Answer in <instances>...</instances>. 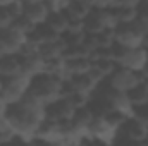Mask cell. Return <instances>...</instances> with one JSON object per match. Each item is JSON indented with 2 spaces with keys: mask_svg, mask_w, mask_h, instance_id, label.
Returning a JSON list of instances; mask_svg holds the SVG:
<instances>
[{
  "mask_svg": "<svg viewBox=\"0 0 148 146\" xmlns=\"http://www.w3.org/2000/svg\"><path fill=\"white\" fill-rule=\"evenodd\" d=\"M145 2H147V3H148V0H145Z\"/></svg>",
  "mask_w": 148,
  "mask_h": 146,
  "instance_id": "32",
  "label": "cell"
},
{
  "mask_svg": "<svg viewBox=\"0 0 148 146\" xmlns=\"http://www.w3.org/2000/svg\"><path fill=\"white\" fill-rule=\"evenodd\" d=\"M21 72L26 74L28 77H35L38 74L45 72V59L38 52L29 55H21Z\"/></svg>",
  "mask_w": 148,
  "mask_h": 146,
  "instance_id": "14",
  "label": "cell"
},
{
  "mask_svg": "<svg viewBox=\"0 0 148 146\" xmlns=\"http://www.w3.org/2000/svg\"><path fill=\"white\" fill-rule=\"evenodd\" d=\"M14 0H0V7H7V5H10Z\"/></svg>",
  "mask_w": 148,
  "mask_h": 146,
  "instance_id": "29",
  "label": "cell"
},
{
  "mask_svg": "<svg viewBox=\"0 0 148 146\" xmlns=\"http://www.w3.org/2000/svg\"><path fill=\"white\" fill-rule=\"evenodd\" d=\"M136 9H138V16H136V19L133 21V24H134L143 35H147L148 33V3L143 0V2H140V5H138Z\"/></svg>",
  "mask_w": 148,
  "mask_h": 146,
  "instance_id": "22",
  "label": "cell"
},
{
  "mask_svg": "<svg viewBox=\"0 0 148 146\" xmlns=\"http://www.w3.org/2000/svg\"><path fill=\"white\" fill-rule=\"evenodd\" d=\"M91 62H93V67L102 74L105 79H107L112 74V71L117 67V64L114 62V59H91Z\"/></svg>",
  "mask_w": 148,
  "mask_h": 146,
  "instance_id": "23",
  "label": "cell"
},
{
  "mask_svg": "<svg viewBox=\"0 0 148 146\" xmlns=\"http://www.w3.org/2000/svg\"><path fill=\"white\" fill-rule=\"evenodd\" d=\"M114 143H131V145H148V126L138 117H127L119 127Z\"/></svg>",
  "mask_w": 148,
  "mask_h": 146,
  "instance_id": "5",
  "label": "cell"
},
{
  "mask_svg": "<svg viewBox=\"0 0 148 146\" xmlns=\"http://www.w3.org/2000/svg\"><path fill=\"white\" fill-rule=\"evenodd\" d=\"M62 89H64V81L60 77L52 76L48 72H41L35 77H31V84H29L28 93H31L40 102L48 105L62 96Z\"/></svg>",
  "mask_w": 148,
  "mask_h": 146,
  "instance_id": "2",
  "label": "cell"
},
{
  "mask_svg": "<svg viewBox=\"0 0 148 146\" xmlns=\"http://www.w3.org/2000/svg\"><path fill=\"white\" fill-rule=\"evenodd\" d=\"M143 46H145V48H148V33L143 36Z\"/></svg>",
  "mask_w": 148,
  "mask_h": 146,
  "instance_id": "30",
  "label": "cell"
},
{
  "mask_svg": "<svg viewBox=\"0 0 148 146\" xmlns=\"http://www.w3.org/2000/svg\"><path fill=\"white\" fill-rule=\"evenodd\" d=\"M12 23H14V16L10 14V10L7 7H0V29L12 26Z\"/></svg>",
  "mask_w": 148,
  "mask_h": 146,
  "instance_id": "24",
  "label": "cell"
},
{
  "mask_svg": "<svg viewBox=\"0 0 148 146\" xmlns=\"http://www.w3.org/2000/svg\"><path fill=\"white\" fill-rule=\"evenodd\" d=\"M21 74V53H9L0 57V76L10 77Z\"/></svg>",
  "mask_w": 148,
  "mask_h": 146,
  "instance_id": "16",
  "label": "cell"
},
{
  "mask_svg": "<svg viewBox=\"0 0 148 146\" xmlns=\"http://www.w3.org/2000/svg\"><path fill=\"white\" fill-rule=\"evenodd\" d=\"M55 35H59V36H62L66 31H67V16H66V12L64 10H60V12H50V16H48V19H47V23H45Z\"/></svg>",
  "mask_w": 148,
  "mask_h": 146,
  "instance_id": "18",
  "label": "cell"
},
{
  "mask_svg": "<svg viewBox=\"0 0 148 146\" xmlns=\"http://www.w3.org/2000/svg\"><path fill=\"white\" fill-rule=\"evenodd\" d=\"M26 41H28V35L14 26L0 29V57L9 53H21Z\"/></svg>",
  "mask_w": 148,
  "mask_h": 146,
  "instance_id": "8",
  "label": "cell"
},
{
  "mask_svg": "<svg viewBox=\"0 0 148 146\" xmlns=\"http://www.w3.org/2000/svg\"><path fill=\"white\" fill-rule=\"evenodd\" d=\"M119 24L112 9H91V12L84 17V31L86 33H102L115 29Z\"/></svg>",
  "mask_w": 148,
  "mask_h": 146,
  "instance_id": "6",
  "label": "cell"
},
{
  "mask_svg": "<svg viewBox=\"0 0 148 146\" xmlns=\"http://www.w3.org/2000/svg\"><path fill=\"white\" fill-rule=\"evenodd\" d=\"M141 79H145V81H148V62H147V65H145V69L141 71Z\"/></svg>",
  "mask_w": 148,
  "mask_h": 146,
  "instance_id": "28",
  "label": "cell"
},
{
  "mask_svg": "<svg viewBox=\"0 0 148 146\" xmlns=\"http://www.w3.org/2000/svg\"><path fill=\"white\" fill-rule=\"evenodd\" d=\"M140 2H143V0H115V5H121V7H138Z\"/></svg>",
  "mask_w": 148,
  "mask_h": 146,
  "instance_id": "27",
  "label": "cell"
},
{
  "mask_svg": "<svg viewBox=\"0 0 148 146\" xmlns=\"http://www.w3.org/2000/svg\"><path fill=\"white\" fill-rule=\"evenodd\" d=\"M45 110L47 105L31 93H28L21 102L7 105L5 117L10 122V127L16 134L14 141H23V143L33 141L40 124L45 120Z\"/></svg>",
  "mask_w": 148,
  "mask_h": 146,
  "instance_id": "1",
  "label": "cell"
},
{
  "mask_svg": "<svg viewBox=\"0 0 148 146\" xmlns=\"http://www.w3.org/2000/svg\"><path fill=\"white\" fill-rule=\"evenodd\" d=\"M50 12L52 10L45 0H29V2H24L23 17H26L33 26H40L47 23Z\"/></svg>",
  "mask_w": 148,
  "mask_h": 146,
  "instance_id": "12",
  "label": "cell"
},
{
  "mask_svg": "<svg viewBox=\"0 0 148 146\" xmlns=\"http://www.w3.org/2000/svg\"><path fill=\"white\" fill-rule=\"evenodd\" d=\"M91 57H74V59H66V67H67V74L71 76H77V74H86L91 69Z\"/></svg>",
  "mask_w": 148,
  "mask_h": 146,
  "instance_id": "17",
  "label": "cell"
},
{
  "mask_svg": "<svg viewBox=\"0 0 148 146\" xmlns=\"http://www.w3.org/2000/svg\"><path fill=\"white\" fill-rule=\"evenodd\" d=\"M112 12L115 16L117 24H131L136 19V16H138V9L136 7H121V5H115V7H112Z\"/></svg>",
  "mask_w": 148,
  "mask_h": 146,
  "instance_id": "21",
  "label": "cell"
},
{
  "mask_svg": "<svg viewBox=\"0 0 148 146\" xmlns=\"http://www.w3.org/2000/svg\"><path fill=\"white\" fill-rule=\"evenodd\" d=\"M74 112H76V107L71 103V100L66 96H60L55 102L47 105L45 119L53 120V122H60V124H67V122H71Z\"/></svg>",
  "mask_w": 148,
  "mask_h": 146,
  "instance_id": "10",
  "label": "cell"
},
{
  "mask_svg": "<svg viewBox=\"0 0 148 146\" xmlns=\"http://www.w3.org/2000/svg\"><path fill=\"white\" fill-rule=\"evenodd\" d=\"M143 33L131 23V24H119L114 29V43L127 46V48H138L143 46Z\"/></svg>",
  "mask_w": 148,
  "mask_h": 146,
  "instance_id": "11",
  "label": "cell"
},
{
  "mask_svg": "<svg viewBox=\"0 0 148 146\" xmlns=\"http://www.w3.org/2000/svg\"><path fill=\"white\" fill-rule=\"evenodd\" d=\"M29 84H31V77H28L23 72L10 76V77H3V86H2V91H0L2 103L14 105V103L21 102L28 95Z\"/></svg>",
  "mask_w": 148,
  "mask_h": 146,
  "instance_id": "4",
  "label": "cell"
},
{
  "mask_svg": "<svg viewBox=\"0 0 148 146\" xmlns=\"http://www.w3.org/2000/svg\"><path fill=\"white\" fill-rule=\"evenodd\" d=\"M2 86H3V77L0 76V91H2Z\"/></svg>",
  "mask_w": 148,
  "mask_h": 146,
  "instance_id": "31",
  "label": "cell"
},
{
  "mask_svg": "<svg viewBox=\"0 0 148 146\" xmlns=\"http://www.w3.org/2000/svg\"><path fill=\"white\" fill-rule=\"evenodd\" d=\"M91 5L86 3L84 0H71L67 9H66V14L69 17H76V19H84L90 12H91Z\"/></svg>",
  "mask_w": 148,
  "mask_h": 146,
  "instance_id": "20",
  "label": "cell"
},
{
  "mask_svg": "<svg viewBox=\"0 0 148 146\" xmlns=\"http://www.w3.org/2000/svg\"><path fill=\"white\" fill-rule=\"evenodd\" d=\"M93 9H112L115 5V0H84Z\"/></svg>",
  "mask_w": 148,
  "mask_h": 146,
  "instance_id": "25",
  "label": "cell"
},
{
  "mask_svg": "<svg viewBox=\"0 0 148 146\" xmlns=\"http://www.w3.org/2000/svg\"><path fill=\"white\" fill-rule=\"evenodd\" d=\"M112 59L121 67L131 69L134 72H141L148 62V48H145V46L127 48V46L114 43L112 45Z\"/></svg>",
  "mask_w": 148,
  "mask_h": 146,
  "instance_id": "3",
  "label": "cell"
},
{
  "mask_svg": "<svg viewBox=\"0 0 148 146\" xmlns=\"http://www.w3.org/2000/svg\"><path fill=\"white\" fill-rule=\"evenodd\" d=\"M66 41L62 40V36L57 38V40H50V41H45L38 46V53L47 60H52V59H59V57H64V52H66Z\"/></svg>",
  "mask_w": 148,
  "mask_h": 146,
  "instance_id": "15",
  "label": "cell"
},
{
  "mask_svg": "<svg viewBox=\"0 0 148 146\" xmlns=\"http://www.w3.org/2000/svg\"><path fill=\"white\" fill-rule=\"evenodd\" d=\"M141 81V74L134 72L131 69H126V67H121L117 65L112 74L105 79V83L110 86L112 89L115 91H121V93H127L129 89H133L138 83Z\"/></svg>",
  "mask_w": 148,
  "mask_h": 146,
  "instance_id": "7",
  "label": "cell"
},
{
  "mask_svg": "<svg viewBox=\"0 0 148 146\" xmlns=\"http://www.w3.org/2000/svg\"><path fill=\"white\" fill-rule=\"evenodd\" d=\"M127 96H129V100H131V103H133L134 107L147 103L148 102V81L141 79L133 89L127 91Z\"/></svg>",
  "mask_w": 148,
  "mask_h": 146,
  "instance_id": "19",
  "label": "cell"
},
{
  "mask_svg": "<svg viewBox=\"0 0 148 146\" xmlns=\"http://www.w3.org/2000/svg\"><path fill=\"white\" fill-rule=\"evenodd\" d=\"M88 132H90V138H91L93 143H105V145H110V143L115 141L119 129L114 127L103 115H100V117H95V119H93V122H91Z\"/></svg>",
  "mask_w": 148,
  "mask_h": 146,
  "instance_id": "9",
  "label": "cell"
},
{
  "mask_svg": "<svg viewBox=\"0 0 148 146\" xmlns=\"http://www.w3.org/2000/svg\"><path fill=\"white\" fill-rule=\"evenodd\" d=\"M134 117H138L140 120H143V122L148 126V102L143 103V105L134 107Z\"/></svg>",
  "mask_w": 148,
  "mask_h": 146,
  "instance_id": "26",
  "label": "cell"
},
{
  "mask_svg": "<svg viewBox=\"0 0 148 146\" xmlns=\"http://www.w3.org/2000/svg\"><path fill=\"white\" fill-rule=\"evenodd\" d=\"M93 119H95V113L91 112V108H90L88 105L76 108L73 119H71L73 129L77 131V132H81V134H84L88 143H93L91 138H90V132H88V131H90V126H91V122H93Z\"/></svg>",
  "mask_w": 148,
  "mask_h": 146,
  "instance_id": "13",
  "label": "cell"
}]
</instances>
